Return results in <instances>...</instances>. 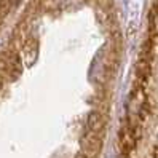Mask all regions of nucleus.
I'll list each match as a JSON object with an SVG mask.
<instances>
[{"label": "nucleus", "instance_id": "7ed1b4c3", "mask_svg": "<svg viewBox=\"0 0 158 158\" xmlns=\"http://www.w3.org/2000/svg\"><path fill=\"white\" fill-rule=\"evenodd\" d=\"M86 131L93 133V134H98V136H104L106 133V118L102 117L99 112H93L88 117V122H86Z\"/></svg>", "mask_w": 158, "mask_h": 158}, {"label": "nucleus", "instance_id": "20e7f679", "mask_svg": "<svg viewBox=\"0 0 158 158\" xmlns=\"http://www.w3.org/2000/svg\"><path fill=\"white\" fill-rule=\"evenodd\" d=\"M148 40L155 46L158 45V0L153 2L152 15H150V34H148Z\"/></svg>", "mask_w": 158, "mask_h": 158}, {"label": "nucleus", "instance_id": "f03ea898", "mask_svg": "<svg viewBox=\"0 0 158 158\" xmlns=\"http://www.w3.org/2000/svg\"><path fill=\"white\" fill-rule=\"evenodd\" d=\"M102 147V137L93 133H85L81 136V152L86 158H96Z\"/></svg>", "mask_w": 158, "mask_h": 158}, {"label": "nucleus", "instance_id": "f257e3e1", "mask_svg": "<svg viewBox=\"0 0 158 158\" xmlns=\"http://www.w3.org/2000/svg\"><path fill=\"white\" fill-rule=\"evenodd\" d=\"M21 73V62L15 51H0V75L16 78Z\"/></svg>", "mask_w": 158, "mask_h": 158}, {"label": "nucleus", "instance_id": "39448f33", "mask_svg": "<svg viewBox=\"0 0 158 158\" xmlns=\"http://www.w3.org/2000/svg\"><path fill=\"white\" fill-rule=\"evenodd\" d=\"M37 59V40L31 39L24 43V61L27 66H31Z\"/></svg>", "mask_w": 158, "mask_h": 158}]
</instances>
